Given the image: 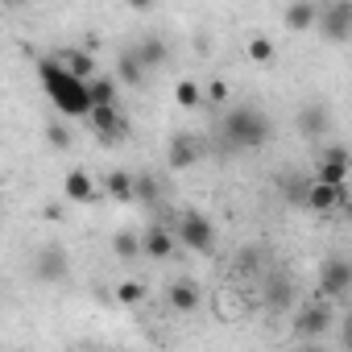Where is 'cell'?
Returning <instances> with one entry per match:
<instances>
[{
  "label": "cell",
  "mask_w": 352,
  "mask_h": 352,
  "mask_svg": "<svg viewBox=\"0 0 352 352\" xmlns=\"http://www.w3.org/2000/svg\"><path fill=\"white\" fill-rule=\"evenodd\" d=\"M38 79H42V87H46V96L54 100L58 112H67V116H87V108H91L87 79L71 75L63 58H38Z\"/></svg>",
  "instance_id": "obj_1"
},
{
  "label": "cell",
  "mask_w": 352,
  "mask_h": 352,
  "mask_svg": "<svg viewBox=\"0 0 352 352\" xmlns=\"http://www.w3.org/2000/svg\"><path fill=\"white\" fill-rule=\"evenodd\" d=\"M270 133H274L270 116H265L261 108H253V104H241V108H232V112L224 116V137H228V145H236V149H261V145L270 141Z\"/></svg>",
  "instance_id": "obj_2"
},
{
  "label": "cell",
  "mask_w": 352,
  "mask_h": 352,
  "mask_svg": "<svg viewBox=\"0 0 352 352\" xmlns=\"http://www.w3.org/2000/svg\"><path fill=\"white\" fill-rule=\"evenodd\" d=\"M87 124L100 133V141H108V145H116V141H124L129 137V120H124V112L116 108V104H91L87 108Z\"/></svg>",
  "instance_id": "obj_3"
},
{
  "label": "cell",
  "mask_w": 352,
  "mask_h": 352,
  "mask_svg": "<svg viewBox=\"0 0 352 352\" xmlns=\"http://www.w3.org/2000/svg\"><path fill=\"white\" fill-rule=\"evenodd\" d=\"M179 241L191 249V253H212L216 245V228L204 212H183L179 216Z\"/></svg>",
  "instance_id": "obj_4"
},
{
  "label": "cell",
  "mask_w": 352,
  "mask_h": 352,
  "mask_svg": "<svg viewBox=\"0 0 352 352\" xmlns=\"http://www.w3.org/2000/svg\"><path fill=\"white\" fill-rule=\"evenodd\" d=\"M315 21H319L323 38H327V42H336V46H344V42L352 38V5H348V0L331 5V9H327V13H319Z\"/></svg>",
  "instance_id": "obj_5"
},
{
  "label": "cell",
  "mask_w": 352,
  "mask_h": 352,
  "mask_svg": "<svg viewBox=\"0 0 352 352\" xmlns=\"http://www.w3.org/2000/svg\"><path fill=\"white\" fill-rule=\"evenodd\" d=\"M34 274L42 278V282H63L67 274H71V261H67V249L63 245H42L38 249V257H34Z\"/></svg>",
  "instance_id": "obj_6"
},
{
  "label": "cell",
  "mask_w": 352,
  "mask_h": 352,
  "mask_svg": "<svg viewBox=\"0 0 352 352\" xmlns=\"http://www.w3.org/2000/svg\"><path fill=\"white\" fill-rule=\"evenodd\" d=\"M348 286H352V265H348L344 257H331V261L323 265V274H319V294H323V298H344Z\"/></svg>",
  "instance_id": "obj_7"
},
{
  "label": "cell",
  "mask_w": 352,
  "mask_h": 352,
  "mask_svg": "<svg viewBox=\"0 0 352 352\" xmlns=\"http://www.w3.org/2000/svg\"><path fill=\"white\" fill-rule=\"evenodd\" d=\"M319 183H331V187H344L348 183V149L344 145H331L319 153V170H315Z\"/></svg>",
  "instance_id": "obj_8"
},
{
  "label": "cell",
  "mask_w": 352,
  "mask_h": 352,
  "mask_svg": "<svg viewBox=\"0 0 352 352\" xmlns=\"http://www.w3.org/2000/svg\"><path fill=\"white\" fill-rule=\"evenodd\" d=\"M302 204L311 208V212H331L336 204H344V187H331V183H307V191H302Z\"/></svg>",
  "instance_id": "obj_9"
},
{
  "label": "cell",
  "mask_w": 352,
  "mask_h": 352,
  "mask_svg": "<svg viewBox=\"0 0 352 352\" xmlns=\"http://www.w3.org/2000/svg\"><path fill=\"white\" fill-rule=\"evenodd\" d=\"M331 327V311L323 307V302H315V307H307V311H298V319H294V331L298 336H307V340H315V336H323Z\"/></svg>",
  "instance_id": "obj_10"
},
{
  "label": "cell",
  "mask_w": 352,
  "mask_h": 352,
  "mask_svg": "<svg viewBox=\"0 0 352 352\" xmlns=\"http://www.w3.org/2000/svg\"><path fill=\"white\" fill-rule=\"evenodd\" d=\"M170 307H174V311H187V315H191V311L199 307V286H195L191 278H179V282L170 286Z\"/></svg>",
  "instance_id": "obj_11"
},
{
  "label": "cell",
  "mask_w": 352,
  "mask_h": 352,
  "mask_svg": "<svg viewBox=\"0 0 352 352\" xmlns=\"http://www.w3.org/2000/svg\"><path fill=\"white\" fill-rule=\"evenodd\" d=\"M141 253H149V257H157V261H162V257H170V253H174V236H170L162 224H153V228L141 236Z\"/></svg>",
  "instance_id": "obj_12"
},
{
  "label": "cell",
  "mask_w": 352,
  "mask_h": 352,
  "mask_svg": "<svg viewBox=\"0 0 352 352\" xmlns=\"http://www.w3.org/2000/svg\"><path fill=\"white\" fill-rule=\"evenodd\" d=\"M199 157V145H195V137H187V133H179L170 141V166L174 170H183V166H191Z\"/></svg>",
  "instance_id": "obj_13"
},
{
  "label": "cell",
  "mask_w": 352,
  "mask_h": 352,
  "mask_svg": "<svg viewBox=\"0 0 352 352\" xmlns=\"http://www.w3.org/2000/svg\"><path fill=\"white\" fill-rule=\"evenodd\" d=\"M116 75H120L124 87H137V83L145 79V63L137 58V50H124V54L116 58Z\"/></svg>",
  "instance_id": "obj_14"
},
{
  "label": "cell",
  "mask_w": 352,
  "mask_h": 352,
  "mask_svg": "<svg viewBox=\"0 0 352 352\" xmlns=\"http://www.w3.org/2000/svg\"><path fill=\"white\" fill-rule=\"evenodd\" d=\"M315 17H319L315 0H294V5L286 9V25H290V30H311V25H315Z\"/></svg>",
  "instance_id": "obj_15"
},
{
  "label": "cell",
  "mask_w": 352,
  "mask_h": 352,
  "mask_svg": "<svg viewBox=\"0 0 352 352\" xmlns=\"http://www.w3.org/2000/svg\"><path fill=\"white\" fill-rule=\"evenodd\" d=\"M91 174L87 170H71L67 174V199H75V204H83V199H91Z\"/></svg>",
  "instance_id": "obj_16"
},
{
  "label": "cell",
  "mask_w": 352,
  "mask_h": 352,
  "mask_svg": "<svg viewBox=\"0 0 352 352\" xmlns=\"http://www.w3.org/2000/svg\"><path fill=\"white\" fill-rule=\"evenodd\" d=\"M298 129L307 133V137H323L327 133V108H302V116H298Z\"/></svg>",
  "instance_id": "obj_17"
},
{
  "label": "cell",
  "mask_w": 352,
  "mask_h": 352,
  "mask_svg": "<svg viewBox=\"0 0 352 352\" xmlns=\"http://www.w3.org/2000/svg\"><path fill=\"white\" fill-rule=\"evenodd\" d=\"M63 63H67V71L79 75V79H91V75H96L91 54H83V50H63Z\"/></svg>",
  "instance_id": "obj_18"
},
{
  "label": "cell",
  "mask_w": 352,
  "mask_h": 352,
  "mask_svg": "<svg viewBox=\"0 0 352 352\" xmlns=\"http://www.w3.org/2000/svg\"><path fill=\"white\" fill-rule=\"evenodd\" d=\"M137 58H141L145 67H162V63H166V42H157V38H145V42L137 46Z\"/></svg>",
  "instance_id": "obj_19"
},
{
  "label": "cell",
  "mask_w": 352,
  "mask_h": 352,
  "mask_svg": "<svg viewBox=\"0 0 352 352\" xmlns=\"http://www.w3.org/2000/svg\"><path fill=\"white\" fill-rule=\"evenodd\" d=\"M87 96H91V104H116V83L112 79H87Z\"/></svg>",
  "instance_id": "obj_20"
},
{
  "label": "cell",
  "mask_w": 352,
  "mask_h": 352,
  "mask_svg": "<svg viewBox=\"0 0 352 352\" xmlns=\"http://www.w3.org/2000/svg\"><path fill=\"white\" fill-rule=\"evenodd\" d=\"M112 249H116V257H124V261H133V257H141V241H137L133 232H120V236L112 241Z\"/></svg>",
  "instance_id": "obj_21"
},
{
  "label": "cell",
  "mask_w": 352,
  "mask_h": 352,
  "mask_svg": "<svg viewBox=\"0 0 352 352\" xmlns=\"http://www.w3.org/2000/svg\"><path fill=\"white\" fill-rule=\"evenodd\" d=\"M270 307L274 311H286L290 307V282H282V278L270 282Z\"/></svg>",
  "instance_id": "obj_22"
},
{
  "label": "cell",
  "mask_w": 352,
  "mask_h": 352,
  "mask_svg": "<svg viewBox=\"0 0 352 352\" xmlns=\"http://www.w3.org/2000/svg\"><path fill=\"white\" fill-rule=\"evenodd\" d=\"M108 191L112 199H133V179L129 174H108Z\"/></svg>",
  "instance_id": "obj_23"
},
{
  "label": "cell",
  "mask_w": 352,
  "mask_h": 352,
  "mask_svg": "<svg viewBox=\"0 0 352 352\" xmlns=\"http://www.w3.org/2000/svg\"><path fill=\"white\" fill-rule=\"evenodd\" d=\"M174 100H179L183 108H195V104L204 100V91H199V83H191V79H187V83H179V91H174Z\"/></svg>",
  "instance_id": "obj_24"
},
{
  "label": "cell",
  "mask_w": 352,
  "mask_h": 352,
  "mask_svg": "<svg viewBox=\"0 0 352 352\" xmlns=\"http://www.w3.org/2000/svg\"><path fill=\"white\" fill-rule=\"evenodd\" d=\"M46 141H50L54 149H67V145H71V133H67V124H58V120H54V124L46 129Z\"/></svg>",
  "instance_id": "obj_25"
},
{
  "label": "cell",
  "mask_w": 352,
  "mask_h": 352,
  "mask_svg": "<svg viewBox=\"0 0 352 352\" xmlns=\"http://www.w3.org/2000/svg\"><path fill=\"white\" fill-rule=\"evenodd\" d=\"M249 54H253V63H270V58H274V46H270L265 38H253V42H249Z\"/></svg>",
  "instance_id": "obj_26"
},
{
  "label": "cell",
  "mask_w": 352,
  "mask_h": 352,
  "mask_svg": "<svg viewBox=\"0 0 352 352\" xmlns=\"http://www.w3.org/2000/svg\"><path fill=\"white\" fill-rule=\"evenodd\" d=\"M133 195H141V199H157V183H153V179H133Z\"/></svg>",
  "instance_id": "obj_27"
},
{
  "label": "cell",
  "mask_w": 352,
  "mask_h": 352,
  "mask_svg": "<svg viewBox=\"0 0 352 352\" xmlns=\"http://www.w3.org/2000/svg\"><path fill=\"white\" fill-rule=\"evenodd\" d=\"M141 294H145L141 282H124V286H120V302H141Z\"/></svg>",
  "instance_id": "obj_28"
},
{
  "label": "cell",
  "mask_w": 352,
  "mask_h": 352,
  "mask_svg": "<svg viewBox=\"0 0 352 352\" xmlns=\"http://www.w3.org/2000/svg\"><path fill=\"white\" fill-rule=\"evenodd\" d=\"M208 100H216V104H224V100H228V87H224L220 79H216V83H208Z\"/></svg>",
  "instance_id": "obj_29"
},
{
  "label": "cell",
  "mask_w": 352,
  "mask_h": 352,
  "mask_svg": "<svg viewBox=\"0 0 352 352\" xmlns=\"http://www.w3.org/2000/svg\"><path fill=\"white\" fill-rule=\"evenodd\" d=\"M241 270H257V253H253V249H245V257H241Z\"/></svg>",
  "instance_id": "obj_30"
},
{
  "label": "cell",
  "mask_w": 352,
  "mask_h": 352,
  "mask_svg": "<svg viewBox=\"0 0 352 352\" xmlns=\"http://www.w3.org/2000/svg\"><path fill=\"white\" fill-rule=\"evenodd\" d=\"M129 9H137V13H145V9H153V0H124Z\"/></svg>",
  "instance_id": "obj_31"
},
{
  "label": "cell",
  "mask_w": 352,
  "mask_h": 352,
  "mask_svg": "<svg viewBox=\"0 0 352 352\" xmlns=\"http://www.w3.org/2000/svg\"><path fill=\"white\" fill-rule=\"evenodd\" d=\"M9 5H25V0H9Z\"/></svg>",
  "instance_id": "obj_32"
}]
</instances>
